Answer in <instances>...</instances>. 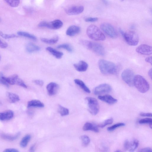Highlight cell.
<instances>
[{"instance_id": "obj_1", "label": "cell", "mask_w": 152, "mask_h": 152, "mask_svg": "<svg viewBox=\"0 0 152 152\" xmlns=\"http://www.w3.org/2000/svg\"><path fill=\"white\" fill-rule=\"evenodd\" d=\"M99 69L104 75L115 74L117 72L116 64L113 62L104 60H100L98 62Z\"/></svg>"}, {"instance_id": "obj_2", "label": "cell", "mask_w": 152, "mask_h": 152, "mask_svg": "<svg viewBox=\"0 0 152 152\" xmlns=\"http://www.w3.org/2000/svg\"><path fill=\"white\" fill-rule=\"evenodd\" d=\"M87 34L90 39L96 41H104L106 39V37L96 26L91 25L87 30Z\"/></svg>"}, {"instance_id": "obj_3", "label": "cell", "mask_w": 152, "mask_h": 152, "mask_svg": "<svg viewBox=\"0 0 152 152\" xmlns=\"http://www.w3.org/2000/svg\"><path fill=\"white\" fill-rule=\"evenodd\" d=\"M81 42L87 48L99 55L104 56L105 54L104 47L100 44L85 40H81Z\"/></svg>"}, {"instance_id": "obj_4", "label": "cell", "mask_w": 152, "mask_h": 152, "mask_svg": "<svg viewBox=\"0 0 152 152\" xmlns=\"http://www.w3.org/2000/svg\"><path fill=\"white\" fill-rule=\"evenodd\" d=\"M134 85L140 92L144 93L149 89V85L146 79L142 76L137 75L135 76Z\"/></svg>"}, {"instance_id": "obj_5", "label": "cell", "mask_w": 152, "mask_h": 152, "mask_svg": "<svg viewBox=\"0 0 152 152\" xmlns=\"http://www.w3.org/2000/svg\"><path fill=\"white\" fill-rule=\"evenodd\" d=\"M119 31L128 45L133 46L138 45L139 42V38L136 33L133 31L125 32L121 29L119 30Z\"/></svg>"}, {"instance_id": "obj_6", "label": "cell", "mask_w": 152, "mask_h": 152, "mask_svg": "<svg viewBox=\"0 0 152 152\" xmlns=\"http://www.w3.org/2000/svg\"><path fill=\"white\" fill-rule=\"evenodd\" d=\"M87 101L89 112L93 115H96L98 113L100 106L96 99L93 98L87 97L85 99Z\"/></svg>"}, {"instance_id": "obj_7", "label": "cell", "mask_w": 152, "mask_h": 152, "mask_svg": "<svg viewBox=\"0 0 152 152\" xmlns=\"http://www.w3.org/2000/svg\"><path fill=\"white\" fill-rule=\"evenodd\" d=\"M121 76L123 81L129 86L132 87L134 86V80L135 76L132 70L130 69L125 70L122 72Z\"/></svg>"}, {"instance_id": "obj_8", "label": "cell", "mask_w": 152, "mask_h": 152, "mask_svg": "<svg viewBox=\"0 0 152 152\" xmlns=\"http://www.w3.org/2000/svg\"><path fill=\"white\" fill-rule=\"evenodd\" d=\"M101 30L108 36L112 38H116L118 36V33L115 29L111 24L103 23L100 26Z\"/></svg>"}, {"instance_id": "obj_9", "label": "cell", "mask_w": 152, "mask_h": 152, "mask_svg": "<svg viewBox=\"0 0 152 152\" xmlns=\"http://www.w3.org/2000/svg\"><path fill=\"white\" fill-rule=\"evenodd\" d=\"M63 23L60 20H56L51 22L43 21L40 22L39 26L40 27H45L53 30L59 29L63 26Z\"/></svg>"}, {"instance_id": "obj_10", "label": "cell", "mask_w": 152, "mask_h": 152, "mask_svg": "<svg viewBox=\"0 0 152 152\" xmlns=\"http://www.w3.org/2000/svg\"><path fill=\"white\" fill-rule=\"evenodd\" d=\"M111 90V87L109 85L106 83L102 84L95 88L94 93L96 95H100L109 92Z\"/></svg>"}, {"instance_id": "obj_11", "label": "cell", "mask_w": 152, "mask_h": 152, "mask_svg": "<svg viewBox=\"0 0 152 152\" xmlns=\"http://www.w3.org/2000/svg\"><path fill=\"white\" fill-rule=\"evenodd\" d=\"M136 51L138 53L146 55H150L152 53L151 47L146 44H142L139 46Z\"/></svg>"}, {"instance_id": "obj_12", "label": "cell", "mask_w": 152, "mask_h": 152, "mask_svg": "<svg viewBox=\"0 0 152 152\" xmlns=\"http://www.w3.org/2000/svg\"><path fill=\"white\" fill-rule=\"evenodd\" d=\"M84 9V7L83 6H74L66 9L65 12L68 15H75L81 13L83 12Z\"/></svg>"}, {"instance_id": "obj_13", "label": "cell", "mask_w": 152, "mask_h": 152, "mask_svg": "<svg viewBox=\"0 0 152 152\" xmlns=\"http://www.w3.org/2000/svg\"><path fill=\"white\" fill-rule=\"evenodd\" d=\"M58 84L53 82L50 83L47 85L46 87L48 92L51 96L55 94L58 92Z\"/></svg>"}, {"instance_id": "obj_14", "label": "cell", "mask_w": 152, "mask_h": 152, "mask_svg": "<svg viewBox=\"0 0 152 152\" xmlns=\"http://www.w3.org/2000/svg\"><path fill=\"white\" fill-rule=\"evenodd\" d=\"M74 66L75 69L80 72L86 71L88 67V63L83 61H81L75 64Z\"/></svg>"}, {"instance_id": "obj_15", "label": "cell", "mask_w": 152, "mask_h": 152, "mask_svg": "<svg viewBox=\"0 0 152 152\" xmlns=\"http://www.w3.org/2000/svg\"><path fill=\"white\" fill-rule=\"evenodd\" d=\"M98 98L101 100L109 104H113L117 103V100L109 95H106L103 96H99Z\"/></svg>"}, {"instance_id": "obj_16", "label": "cell", "mask_w": 152, "mask_h": 152, "mask_svg": "<svg viewBox=\"0 0 152 152\" xmlns=\"http://www.w3.org/2000/svg\"><path fill=\"white\" fill-rule=\"evenodd\" d=\"M80 28L76 26H72L69 27L66 31V35L69 36H73L78 34L80 32Z\"/></svg>"}, {"instance_id": "obj_17", "label": "cell", "mask_w": 152, "mask_h": 152, "mask_svg": "<svg viewBox=\"0 0 152 152\" xmlns=\"http://www.w3.org/2000/svg\"><path fill=\"white\" fill-rule=\"evenodd\" d=\"M14 112L11 110H8L0 113V120L1 121L8 120L13 118Z\"/></svg>"}, {"instance_id": "obj_18", "label": "cell", "mask_w": 152, "mask_h": 152, "mask_svg": "<svg viewBox=\"0 0 152 152\" xmlns=\"http://www.w3.org/2000/svg\"><path fill=\"white\" fill-rule=\"evenodd\" d=\"M41 50L40 47L32 43H28L26 46V51L30 53L39 52Z\"/></svg>"}, {"instance_id": "obj_19", "label": "cell", "mask_w": 152, "mask_h": 152, "mask_svg": "<svg viewBox=\"0 0 152 152\" xmlns=\"http://www.w3.org/2000/svg\"><path fill=\"white\" fill-rule=\"evenodd\" d=\"M83 129L85 131L91 130L97 133L99 131L96 125L90 122L86 123L83 127Z\"/></svg>"}, {"instance_id": "obj_20", "label": "cell", "mask_w": 152, "mask_h": 152, "mask_svg": "<svg viewBox=\"0 0 152 152\" xmlns=\"http://www.w3.org/2000/svg\"><path fill=\"white\" fill-rule=\"evenodd\" d=\"M44 107V104L41 101L37 100H33L28 102L27 107L43 108Z\"/></svg>"}, {"instance_id": "obj_21", "label": "cell", "mask_w": 152, "mask_h": 152, "mask_svg": "<svg viewBox=\"0 0 152 152\" xmlns=\"http://www.w3.org/2000/svg\"><path fill=\"white\" fill-rule=\"evenodd\" d=\"M46 50L57 59H61L63 55L62 52L57 51L51 47H47Z\"/></svg>"}, {"instance_id": "obj_22", "label": "cell", "mask_w": 152, "mask_h": 152, "mask_svg": "<svg viewBox=\"0 0 152 152\" xmlns=\"http://www.w3.org/2000/svg\"><path fill=\"white\" fill-rule=\"evenodd\" d=\"M6 96L10 102L14 103L20 100V98L17 95L13 93L7 92Z\"/></svg>"}, {"instance_id": "obj_23", "label": "cell", "mask_w": 152, "mask_h": 152, "mask_svg": "<svg viewBox=\"0 0 152 152\" xmlns=\"http://www.w3.org/2000/svg\"><path fill=\"white\" fill-rule=\"evenodd\" d=\"M74 81L75 84L78 85L85 92L89 93L91 92L90 90L82 81L79 79H75Z\"/></svg>"}, {"instance_id": "obj_24", "label": "cell", "mask_w": 152, "mask_h": 152, "mask_svg": "<svg viewBox=\"0 0 152 152\" xmlns=\"http://www.w3.org/2000/svg\"><path fill=\"white\" fill-rule=\"evenodd\" d=\"M20 135V133L19 132L15 135H11L6 134H2L1 137L3 139L9 141H13L16 139Z\"/></svg>"}, {"instance_id": "obj_25", "label": "cell", "mask_w": 152, "mask_h": 152, "mask_svg": "<svg viewBox=\"0 0 152 152\" xmlns=\"http://www.w3.org/2000/svg\"><path fill=\"white\" fill-rule=\"evenodd\" d=\"M41 40L42 42L45 43L49 44H53L58 42L59 40V37L58 36H56L50 39L42 38Z\"/></svg>"}, {"instance_id": "obj_26", "label": "cell", "mask_w": 152, "mask_h": 152, "mask_svg": "<svg viewBox=\"0 0 152 152\" xmlns=\"http://www.w3.org/2000/svg\"><path fill=\"white\" fill-rule=\"evenodd\" d=\"M17 34L19 35L26 37L33 41H35L37 40V38L35 36L27 32L19 31L18 32Z\"/></svg>"}, {"instance_id": "obj_27", "label": "cell", "mask_w": 152, "mask_h": 152, "mask_svg": "<svg viewBox=\"0 0 152 152\" xmlns=\"http://www.w3.org/2000/svg\"><path fill=\"white\" fill-rule=\"evenodd\" d=\"M139 144V141L136 139L133 140L130 142V146L129 149L130 152H134L136 149Z\"/></svg>"}, {"instance_id": "obj_28", "label": "cell", "mask_w": 152, "mask_h": 152, "mask_svg": "<svg viewBox=\"0 0 152 152\" xmlns=\"http://www.w3.org/2000/svg\"><path fill=\"white\" fill-rule=\"evenodd\" d=\"M31 138V136L30 135H27L25 136L22 138L20 142V145L21 147L22 148L26 147L28 143V142L30 141Z\"/></svg>"}, {"instance_id": "obj_29", "label": "cell", "mask_w": 152, "mask_h": 152, "mask_svg": "<svg viewBox=\"0 0 152 152\" xmlns=\"http://www.w3.org/2000/svg\"><path fill=\"white\" fill-rule=\"evenodd\" d=\"M6 3L12 7H17L20 4V0H4Z\"/></svg>"}, {"instance_id": "obj_30", "label": "cell", "mask_w": 152, "mask_h": 152, "mask_svg": "<svg viewBox=\"0 0 152 152\" xmlns=\"http://www.w3.org/2000/svg\"><path fill=\"white\" fill-rule=\"evenodd\" d=\"M58 112L62 116L67 115L69 114V110L68 109L64 108L60 105L59 106Z\"/></svg>"}, {"instance_id": "obj_31", "label": "cell", "mask_w": 152, "mask_h": 152, "mask_svg": "<svg viewBox=\"0 0 152 152\" xmlns=\"http://www.w3.org/2000/svg\"><path fill=\"white\" fill-rule=\"evenodd\" d=\"M57 48L64 49L70 52H72L73 51L72 47L70 45L68 44H63L60 45L57 47Z\"/></svg>"}, {"instance_id": "obj_32", "label": "cell", "mask_w": 152, "mask_h": 152, "mask_svg": "<svg viewBox=\"0 0 152 152\" xmlns=\"http://www.w3.org/2000/svg\"><path fill=\"white\" fill-rule=\"evenodd\" d=\"M81 139L82 141V145L84 147H87L90 143V139L87 135L82 136L81 137Z\"/></svg>"}, {"instance_id": "obj_33", "label": "cell", "mask_w": 152, "mask_h": 152, "mask_svg": "<svg viewBox=\"0 0 152 152\" xmlns=\"http://www.w3.org/2000/svg\"><path fill=\"white\" fill-rule=\"evenodd\" d=\"M113 122V119L112 118L109 119L102 123L98 125V127L101 128H103L107 125L111 124Z\"/></svg>"}, {"instance_id": "obj_34", "label": "cell", "mask_w": 152, "mask_h": 152, "mask_svg": "<svg viewBox=\"0 0 152 152\" xmlns=\"http://www.w3.org/2000/svg\"><path fill=\"white\" fill-rule=\"evenodd\" d=\"M139 123L141 124H149L150 128L151 129L152 127V119L151 118H146L140 120Z\"/></svg>"}, {"instance_id": "obj_35", "label": "cell", "mask_w": 152, "mask_h": 152, "mask_svg": "<svg viewBox=\"0 0 152 152\" xmlns=\"http://www.w3.org/2000/svg\"><path fill=\"white\" fill-rule=\"evenodd\" d=\"M125 126V124L123 123H119L112 126L108 128L107 130L109 131H112L115 130L119 127L124 126Z\"/></svg>"}, {"instance_id": "obj_36", "label": "cell", "mask_w": 152, "mask_h": 152, "mask_svg": "<svg viewBox=\"0 0 152 152\" xmlns=\"http://www.w3.org/2000/svg\"><path fill=\"white\" fill-rule=\"evenodd\" d=\"M15 84L19 86L25 88H27V86L25 83L24 81L19 77H18L15 81Z\"/></svg>"}, {"instance_id": "obj_37", "label": "cell", "mask_w": 152, "mask_h": 152, "mask_svg": "<svg viewBox=\"0 0 152 152\" xmlns=\"http://www.w3.org/2000/svg\"><path fill=\"white\" fill-rule=\"evenodd\" d=\"M0 36L5 39H10L17 37V36L15 34H5L1 31H0Z\"/></svg>"}, {"instance_id": "obj_38", "label": "cell", "mask_w": 152, "mask_h": 152, "mask_svg": "<svg viewBox=\"0 0 152 152\" xmlns=\"http://www.w3.org/2000/svg\"><path fill=\"white\" fill-rule=\"evenodd\" d=\"M3 74L0 72V84L3 85L7 87H9V84L6 81Z\"/></svg>"}, {"instance_id": "obj_39", "label": "cell", "mask_w": 152, "mask_h": 152, "mask_svg": "<svg viewBox=\"0 0 152 152\" xmlns=\"http://www.w3.org/2000/svg\"><path fill=\"white\" fill-rule=\"evenodd\" d=\"M130 142L128 140H126L124 144V149L126 151L129 150L130 146Z\"/></svg>"}, {"instance_id": "obj_40", "label": "cell", "mask_w": 152, "mask_h": 152, "mask_svg": "<svg viewBox=\"0 0 152 152\" xmlns=\"http://www.w3.org/2000/svg\"><path fill=\"white\" fill-rule=\"evenodd\" d=\"M98 18H88L85 19V21L87 22H94L97 21Z\"/></svg>"}, {"instance_id": "obj_41", "label": "cell", "mask_w": 152, "mask_h": 152, "mask_svg": "<svg viewBox=\"0 0 152 152\" xmlns=\"http://www.w3.org/2000/svg\"><path fill=\"white\" fill-rule=\"evenodd\" d=\"M7 44L3 41L0 39V48L2 49H5L7 47Z\"/></svg>"}, {"instance_id": "obj_42", "label": "cell", "mask_w": 152, "mask_h": 152, "mask_svg": "<svg viewBox=\"0 0 152 152\" xmlns=\"http://www.w3.org/2000/svg\"><path fill=\"white\" fill-rule=\"evenodd\" d=\"M33 82L36 84L40 86H42L44 84L43 81L41 80H36L34 81Z\"/></svg>"}, {"instance_id": "obj_43", "label": "cell", "mask_w": 152, "mask_h": 152, "mask_svg": "<svg viewBox=\"0 0 152 152\" xmlns=\"http://www.w3.org/2000/svg\"><path fill=\"white\" fill-rule=\"evenodd\" d=\"M139 152H151L152 151V149L149 147H146L138 151Z\"/></svg>"}, {"instance_id": "obj_44", "label": "cell", "mask_w": 152, "mask_h": 152, "mask_svg": "<svg viewBox=\"0 0 152 152\" xmlns=\"http://www.w3.org/2000/svg\"><path fill=\"white\" fill-rule=\"evenodd\" d=\"M140 115L144 117H151L152 113H141L140 114Z\"/></svg>"}, {"instance_id": "obj_45", "label": "cell", "mask_w": 152, "mask_h": 152, "mask_svg": "<svg viewBox=\"0 0 152 152\" xmlns=\"http://www.w3.org/2000/svg\"><path fill=\"white\" fill-rule=\"evenodd\" d=\"M5 152H18L19 151L15 149H7L4 150Z\"/></svg>"}, {"instance_id": "obj_46", "label": "cell", "mask_w": 152, "mask_h": 152, "mask_svg": "<svg viewBox=\"0 0 152 152\" xmlns=\"http://www.w3.org/2000/svg\"><path fill=\"white\" fill-rule=\"evenodd\" d=\"M145 61L149 63L152 64V58L151 56H149L147 57L145 59Z\"/></svg>"}, {"instance_id": "obj_47", "label": "cell", "mask_w": 152, "mask_h": 152, "mask_svg": "<svg viewBox=\"0 0 152 152\" xmlns=\"http://www.w3.org/2000/svg\"><path fill=\"white\" fill-rule=\"evenodd\" d=\"M152 69H150L149 71L148 72V75L149 76V77L151 78L152 79Z\"/></svg>"}, {"instance_id": "obj_48", "label": "cell", "mask_w": 152, "mask_h": 152, "mask_svg": "<svg viewBox=\"0 0 152 152\" xmlns=\"http://www.w3.org/2000/svg\"><path fill=\"white\" fill-rule=\"evenodd\" d=\"M35 149V146L33 145L31 148L30 149V151L31 152H34Z\"/></svg>"}, {"instance_id": "obj_49", "label": "cell", "mask_w": 152, "mask_h": 152, "mask_svg": "<svg viewBox=\"0 0 152 152\" xmlns=\"http://www.w3.org/2000/svg\"><path fill=\"white\" fill-rule=\"evenodd\" d=\"M102 1L106 5L108 4V3L107 0H102Z\"/></svg>"}, {"instance_id": "obj_50", "label": "cell", "mask_w": 152, "mask_h": 152, "mask_svg": "<svg viewBox=\"0 0 152 152\" xmlns=\"http://www.w3.org/2000/svg\"><path fill=\"white\" fill-rule=\"evenodd\" d=\"M121 151H119V150H117L115 152H121Z\"/></svg>"}, {"instance_id": "obj_51", "label": "cell", "mask_w": 152, "mask_h": 152, "mask_svg": "<svg viewBox=\"0 0 152 152\" xmlns=\"http://www.w3.org/2000/svg\"><path fill=\"white\" fill-rule=\"evenodd\" d=\"M1 55H0V61H1Z\"/></svg>"}, {"instance_id": "obj_52", "label": "cell", "mask_w": 152, "mask_h": 152, "mask_svg": "<svg viewBox=\"0 0 152 152\" xmlns=\"http://www.w3.org/2000/svg\"><path fill=\"white\" fill-rule=\"evenodd\" d=\"M121 1H124V0H121Z\"/></svg>"}]
</instances>
